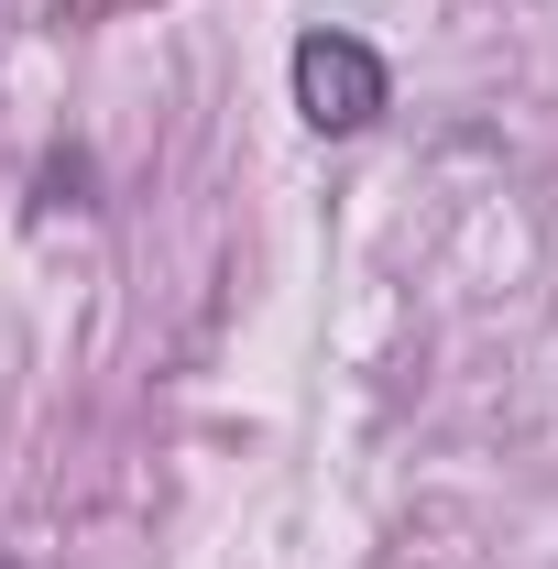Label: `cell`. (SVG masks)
Segmentation results:
<instances>
[{
    "label": "cell",
    "instance_id": "3",
    "mask_svg": "<svg viewBox=\"0 0 558 569\" xmlns=\"http://www.w3.org/2000/svg\"><path fill=\"white\" fill-rule=\"evenodd\" d=\"M0 569H22V559H0Z\"/></svg>",
    "mask_w": 558,
    "mask_h": 569
},
{
    "label": "cell",
    "instance_id": "2",
    "mask_svg": "<svg viewBox=\"0 0 558 569\" xmlns=\"http://www.w3.org/2000/svg\"><path fill=\"white\" fill-rule=\"evenodd\" d=\"M33 209H99V164H88V142H56V153L33 164Z\"/></svg>",
    "mask_w": 558,
    "mask_h": 569
},
{
    "label": "cell",
    "instance_id": "1",
    "mask_svg": "<svg viewBox=\"0 0 558 569\" xmlns=\"http://www.w3.org/2000/svg\"><path fill=\"white\" fill-rule=\"evenodd\" d=\"M285 77H296V110H307V132H372V121L395 110V67H383L361 33H340V22L296 33Z\"/></svg>",
    "mask_w": 558,
    "mask_h": 569
}]
</instances>
